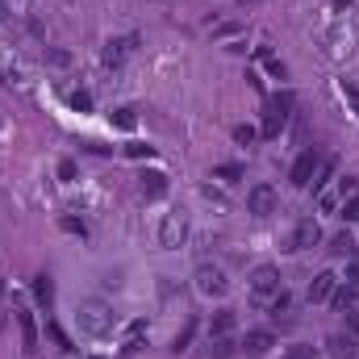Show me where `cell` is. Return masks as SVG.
Wrapping results in <instances>:
<instances>
[{
  "mask_svg": "<svg viewBox=\"0 0 359 359\" xmlns=\"http://www.w3.org/2000/svg\"><path fill=\"white\" fill-rule=\"evenodd\" d=\"M76 326H80L84 334H92V339H104V334L117 326V313H113V305H109V301L88 297V301H80V305H76Z\"/></svg>",
  "mask_w": 359,
  "mask_h": 359,
  "instance_id": "obj_1",
  "label": "cell"
},
{
  "mask_svg": "<svg viewBox=\"0 0 359 359\" xmlns=\"http://www.w3.org/2000/svg\"><path fill=\"white\" fill-rule=\"evenodd\" d=\"M288 113H292V92H280L268 100V113H264V138H280V130L288 126Z\"/></svg>",
  "mask_w": 359,
  "mask_h": 359,
  "instance_id": "obj_2",
  "label": "cell"
},
{
  "mask_svg": "<svg viewBox=\"0 0 359 359\" xmlns=\"http://www.w3.org/2000/svg\"><path fill=\"white\" fill-rule=\"evenodd\" d=\"M284 284H280V268L276 264H259V268L251 271V297L259 301V305H271V297L280 292Z\"/></svg>",
  "mask_w": 359,
  "mask_h": 359,
  "instance_id": "obj_3",
  "label": "cell"
},
{
  "mask_svg": "<svg viewBox=\"0 0 359 359\" xmlns=\"http://www.w3.org/2000/svg\"><path fill=\"white\" fill-rule=\"evenodd\" d=\"M184 238H188V213H163V222H159V247L163 251H180L184 247Z\"/></svg>",
  "mask_w": 359,
  "mask_h": 359,
  "instance_id": "obj_4",
  "label": "cell"
},
{
  "mask_svg": "<svg viewBox=\"0 0 359 359\" xmlns=\"http://www.w3.org/2000/svg\"><path fill=\"white\" fill-rule=\"evenodd\" d=\"M192 280H196L201 297H226L230 292V280H226V271L217 268V264H201V268L192 271Z\"/></svg>",
  "mask_w": 359,
  "mask_h": 359,
  "instance_id": "obj_5",
  "label": "cell"
},
{
  "mask_svg": "<svg viewBox=\"0 0 359 359\" xmlns=\"http://www.w3.org/2000/svg\"><path fill=\"white\" fill-rule=\"evenodd\" d=\"M276 205H280V192H276L271 184H255V188L247 192V213H255V217H271Z\"/></svg>",
  "mask_w": 359,
  "mask_h": 359,
  "instance_id": "obj_6",
  "label": "cell"
},
{
  "mask_svg": "<svg viewBox=\"0 0 359 359\" xmlns=\"http://www.w3.org/2000/svg\"><path fill=\"white\" fill-rule=\"evenodd\" d=\"M318 243H322V226H318V217H301L297 230H292V238H288V251H313Z\"/></svg>",
  "mask_w": 359,
  "mask_h": 359,
  "instance_id": "obj_7",
  "label": "cell"
},
{
  "mask_svg": "<svg viewBox=\"0 0 359 359\" xmlns=\"http://www.w3.org/2000/svg\"><path fill=\"white\" fill-rule=\"evenodd\" d=\"M134 46H138V38H134V34H126V38H109V42H104V50H100V63H104V67H121V63L134 55Z\"/></svg>",
  "mask_w": 359,
  "mask_h": 359,
  "instance_id": "obj_8",
  "label": "cell"
},
{
  "mask_svg": "<svg viewBox=\"0 0 359 359\" xmlns=\"http://www.w3.org/2000/svg\"><path fill=\"white\" fill-rule=\"evenodd\" d=\"M339 288V276L334 271H318L313 280H309V292H305V301L309 305H322V301H330V292Z\"/></svg>",
  "mask_w": 359,
  "mask_h": 359,
  "instance_id": "obj_9",
  "label": "cell"
},
{
  "mask_svg": "<svg viewBox=\"0 0 359 359\" xmlns=\"http://www.w3.org/2000/svg\"><path fill=\"white\" fill-rule=\"evenodd\" d=\"M318 163H322V155H318V151H301V159L292 163L288 180H292L297 188H309V180H313V172H318Z\"/></svg>",
  "mask_w": 359,
  "mask_h": 359,
  "instance_id": "obj_10",
  "label": "cell"
},
{
  "mask_svg": "<svg viewBox=\"0 0 359 359\" xmlns=\"http://www.w3.org/2000/svg\"><path fill=\"white\" fill-rule=\"evenodd\" d=\"M271 347H276V334H271V330H247V339H243V351H247V355H268Z\"/></svg>",
  "mask_w": 359,
  "mask_h": 359,
  "instance_id": "obj_11",
  "label": "cell"
},
{
  "mask_svg": "<svg viewBox=\"0 0 359 359\" xmlns=\"http://www.w3.org/2000/svg\"><path fill=\"white\" fill-rule=\"evenodd\" d=\"M17 326H21V347L34 355L38 351V322H34V313L29 309H17Z\"/></svg>",
  "mask_w": 359,
  "mask_h": 359,
  "instance_id": "obj_12",
  "label": "cell"
},
{
  "mask_svg": "<svg viewBox=\"0 0 359 359\" xmlns=\"http://www.w3.org/2000/svg\"><path fill=\"white\" fill-rule=\"evenodd\" d=\"M355 297H359V288H355V284H347V280H339V288L330 292V305L347 313V309H355Z\"/></svg>",
  "mask_w": 359,
  "mask_h": 359,
  "instance_id": "obj_13",
  "label": "cell"
},
{
  "mask_svg": "<svg viewBox=\"0 0 359 359\" xmlns=\"http://www.w3.org/2000/svg\"><path fill=\"white\" fill-rule=\"evenodd\" d=\"M326 55H330V59H343V55H351V34H347V29H334V34H326Z\"/></svg>",
  "mask_w": 359,
  "mask_h": 359,
  "instance_id": "obj_14",
  "label": "cell"
},
{
  "mask_svg": "<svg viewBox=\"0 0 359 359\" xmlns=\"http://www.w3.org/2000/svg\"><path fill=\"white\" fill-rule=\"evenodd\" d=\"M138 180H142V184H138V188H142V196H151V201L168 192V176H163V172H142Z\"/></svg>",
  "mask_w": 359,
  "mask_h": 359,
  "instance_id": "obj_15",
  "label": "cell"
},
{
  "mask_svg": "<svg viewBox=\"0 0 359 359\" xmlns=\"http://www.w3.org/2000/svg\"><path fill=\"white\" fill-rule=\"evenodd\" d=\"M234 309H222V313H213V322H209V334L213 339H230V330H234Z\"/></svg>",
  "mask_w": 359,
  "mask_h": 359,
  "instance_id": "obj_16",
  "label": "cell"
},
{
  "mask_svg": "<svg viewBox=\"0 0 359 359\" xmlns=\"http://www.w3.org/2000/svg\"><path fill=\"white\" fill-rule=\"evenodd\" d=\"M334 168H339V163H334L330 155H322V163H318V172H313V180H309V184H313V192H322V188L330 184V176H334Z\"/></svg>",
  "mask_w": 359,
  "mask_h": 359,
  "instance_id": "obj_17",
  "label": "cell"
},
{
  "mask_svg": "<svg viewBox=\"0 0 359 359\" xmlns=\"http://www.w3.org/2000/svg\"><path fill=\"white\" fill-rule=\"evenodd\" d=\"M109 121H113L117 130H134V126H138V109H130V104H126V109H113Z\"/></svg>",
  "mask_w": 359,
  "mask_h": 359,
  "instance_id": "obj_18",
  "label": "cell"
},
{
  "mask_svg": "<svg viewBox=\"0 0 359 359\" xmlns=\"http://www.w3.org/2000/svg\"><path fill=\"white\" fill-rule=\"evenodd\" d=\"M330 255H347V259H351V255H355V238H351L347 230H339V234L330 238Z\"/></svg>",
  "mask_w": 359,
  "mask_h": 359,
  "instance_id": "obj_19",
  "label": "cell"
},
{
  "mask_svg": "<svg viewBox=\"0 0 359 359\" xmlns=\"http://www.w3.org/2000/svg\"><path fill=\"white\" fill-rule=\"evenodd\" d=\"M255 59H259V63L268 67V72L276 76V80H284V63H280V59L271 55V46H255Z\"/></svg>",
  "mask_w": 359,
  "mask_h": 359,
  "instance_id": "obj_20",
  "label": "cell"
},
{
  "mask_svg": "<svg viewBox=\"0 0 359 359\" xmlns=\"http://www.w3.org/2000/svg\"><path fill=\"white\" fill-rule=\"evenodd\" d=\"M59 230H63V234H76V238H88V226H84L80 217H72V213L59 217Z\"/></svg>",
  "mask_w": 359,
  "mask_h": 359,
  "instance_id": "obj_21",
  "label": "cell"
},
{
  "mask_svg": "<svg viewBox=\"0 0 359 359\" xmlns=\"http://www.w3.org/2000/svg\"><path fill=\"white\" fill-rule=\"evenodd\" d=\"M34 297H38L42 305L55 301V284H50V276H38V280H34Z\"/></svg>",
  "mask_w": 359,
  "mask_h": 359,
  "instance_id": "obj_22",
  "label": "cell"
},
{
  "mask_svg": "<svg viewBox=\"0 0 359 359\" xmlns=\"http://www.w3.org/2000/svg\"><path fill=\"white\" fill-rule=\"evenodd\" d=\"M339 217H343V222H355L359 217V192H351V196L339 201Z\"/></svg>",
  "mask_w": 359,
  "mask_h": 359,
  "instance_id": "obj_23",
  "label": "cell"
},
{
  "mask_svg": "<svg viewBox=\"0 0 359 359\" xmlns=\"http://www.w3.org/2000/svg\"><path fill=\"white\" fill-rule=\"evenodd\" d=\"M67 100H72V109H76V113H92V92L76 88L72 96H67Z\"/></svg>",
  "mask_w": 359,
  "mask_h": 359,
  "instance_id": "obj_24",
  "label": "cell"
},
{
  "mask_svg": "<svg viewBox=\"0 0 359 359\" xmlns=\"http://www.w3.org/2000/svg\"><path fill=\"white\" fill-rule=\"evenodd\" d=\"M192 339H196V322H188V326L180 330L176 343H172V351H188V343H192Z\"/></svg>",
  "mask_w": 359,
  "mask_h": 359,
  "instance_id": "obj_25",
  "label": "cell"
},
{
  "mask_svg": "<svg viewBox=\"0 0 359 359\" xmlns=\"http://www.w3.org/2000/svg\"><path fill=\"white\" fill-rule=\"evenodd\" d=\"M255 138H259V130H255V126H234V142H238V147H251Z\"/></svg>",
  "mask_w": 359,
  "mask_h": 359,
  "instance_id": "obj_26",
  "label": "cell"
},
{
  "mask_svg": "<svg viewBox=\"0 0 359 359\" xmlns=\"http://www.w3.org/2000/svg\"><path fill=\"white\" fill-rule=\"evenodd\" d=\"M318 205H322V213H339V192L322 188V192H318Z\"/></svg>",
  "mask_w": 359,
  "mask_h": 359,
  "instance_id": "obj_27",
  "label": "cell"
},
{
  "mask_svg": "<svg viewBox=\"0 0 359 359\" xmlns=\"http://www.w3.org/2000/svg\"><path fill=\"white\" fill-rule=\"evenodd\" d=\"M201 196H205V201H213L217 209H226V205H230V201H226V192H217L213 184H205V188H201Z\"/></svg>",
  "mask_w": 359,
  "mask_h": 359,
  "instance_id": "obj_28",
  "label": "cell"
},
{
  "mask_svg": "<svg viewBox=\"0 0 359 359\" xmlns=\"http://www.w3.org/2000/svg\"><path fill=\"white\" fill-rule=\"evenodd\" d=\"M46 330H50V339H55V343H59V351H67V355H72V351H76V347H72V339H67V334H63V330H59V326H55V322H50V326H46Z\"/></svg>",
  "mask_w": 359,
  "mask_h": 359,
  "instance_id": "obj_29",
  "label": "cell"
},
{
  "mask_svg": "<svg viewBox=\"0 0 359 359\" xmlns=\"http://www.w3.org/2000/svg\"><path fill=\"white\" fill-rule=\"evenodd\" d=\"M126 155H130V159H155V147H142V142H134V147H126Z\"/></svg>",
  "mask_w": 359,
  "mask_h": 359,
  "instance_id": "obj_30",
  "label": "cell"
},
{
  "mask_svg": "<svg viewBox=\"0 0 359 359\" xmlns=\"http://www.w3.org/2000/svg\"><path fill=\"white\" fill-rule=\"evenodd\" d=\"M234 355V343H230V339H217V343H213V359H230Z\"/></svg>",
  "mask_w": 359,
  "mask_h": 359,
  "instance_id": "obj_31",
  "label": "cell"
},
{
  "mask_svg": "<svg viewBox=\"0 0 359 359\" xmlns=\"http://www.w3.org/2000/svg\"><path fill=\"white\" fill-rule=\"evenodd\" d=\"M213 176H217V180H238V176H243V168H238V163H222Z\"/></svg>",
  "mask_w": 359,
  "mask_h": 359,
  "instance_id": "obj_32",
  "label": "cell"
},
{
  "mask_svg": "<svg viewBox=\"0 0 359 359\" xmlns=\"http://www.w3.org/2000/svg\"><path fill=\"white\" fill-rule=\"evenodd\" d=\"M59 180H63V184L76 180V159H63V163H59Z\"/></svg>",
  "mask_w": 359,
  "mask_h": 359,
  "instance_id": "obj_33",
  "label": "cell"
},
{
  "mask_svg": "<svg viewBox=\"0 0 359 359\" xmlns=\"http://www.w3.org/2000/svg\"><path fill=\"white\" fill-rule=\"evenodd\" d=\"M330 347H334L339 355H355V347H351V339H339V334H334V339H330Z\"/></svg>",
  "mask_w": 359,
  "mask_h": 359,
  "instance_id": "obj_34",
  "label": "cell"
},
{
  "mask_svg": "<svg viewBox=\"0 0 359 359\" xmlns=\"http://www.w3.org/2000/svg\"><path fill=\"white\" fill-rule=\"evenodd\" d=\"M126 334H130V339H142V334H147V322H142V318H138V322H130V326H126Z\"/></svg>",
  "mask_w": 359,
  "mask_h": 359,
  "instance_id": "obj_35",
  "label": "cell"
},
{
  "mask_svg": "<svg viewBox=\"0 0 359 359\" xmlns=\"http://www.w3.org/2000/svg\"><path fill=\"white\" fill-rule=\"evenodd\" d=\"M284 359H313V347H292Z\"/></svg>",
  "mask_w": 359,
  "mask_h": 359,
  "instance_id": "obj_36",
  "label": "cell"
},
{
  "mask_svg": "<svg viewBox=\"0 0 359 359\" xmlns=\"http://www.w3.org/2000/svg\"><path fill=\"white\" fill-rule=\"evenodd\" d=\"M347 326H351V334L359 339V305L355 309H347Z\"/></svg>",
  "mask_w": 359,
  "mask_h": 359,
  "instance_id": "obj_37",
  "label": "cell"
},
{
  "mask_svg": "<svg viewBox=\"0 0 359 359\" xmlns=\"http://www.w3.org/2000/svg\"><path fill=\"white\" fill-rule=\"evenodd\" d=\"M238 4H259V0H238Z\"/></svg>",
  "mask_w": 359,
  "mask_h": 359,
  "instance_id": "obj_38",
  "label": "cell"
},
{
  "mask_svg": "<svg viewBox=\"0 0 359 359\" xmlns=\"http://www.w3.org/2000/svg\"><path fill=\"white\" fill-rule=\"evenodd\" d=\"M0 17H8V13H4V4H0Z\"/></svg>",
  "mask_w": 359,
  "mask_h": 359,
  "instance_id": "obj_39",
  "label": "cell"
},
{
  "mask_svg": "<svg viewBox=\"0 0 359 359\" xmlns=\"http://www.w3.org/2000/svg\"><path fill=\"white\" fill-rule=\"evenodd\" d=\"M92 359H104V355H92Z\"/></svg>",
  "mask_w": 359,
  "mask_h": 359,
  "instance_id": "obj_40",
  "label": "cell"
}]
</instances>
